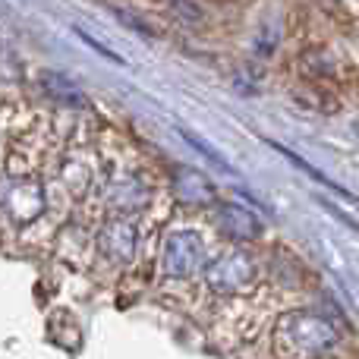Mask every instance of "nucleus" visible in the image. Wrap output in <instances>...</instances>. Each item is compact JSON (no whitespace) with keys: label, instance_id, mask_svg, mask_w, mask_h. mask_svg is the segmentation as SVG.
I'll use <instances>...</instances> for the list:
<instances>
[{"label":"nucleus","instance_id":"f257e3e1","mask_svg":"<svg viewBox=\"0 0 359 359\" xmlns=\"http://www.w3.org/2000/svg\"><path fill=\"white\" fill-rule=\"evenodd\" d=\"M278 334H290V350H284L287 359H322L337 344L334 328L316 316H290L280 322Z\"/></svg>","mask_w":359,"mask_h":359},{"label":"nucleus","instance_id":"f03ea898","mask_svg":"<svg viewBox=\"0 0 359 359\" xmlns=\"http://www.w3.org/2000/svg\"><path fill=\"white\" fill-rule=\"evenodd\" d=\"M202 265V243L196 233H174L164 249V268L170 274H189Z\"/></svg>","mask_w":359,"mask_h":359},{"label":"nucleus","instance_id":"7ed1b4c3","mask_svg":"<svg viewBox=\"0 0 359 359\" xmlns=\"http://www.w3.org/2000/svg\"><path fill=\"white\" fill-rule=\"evenodd\" d=\"M41 205H44L41 192H38V186L29 183V180H16L13 189L6 192V211H10L16 221H32V217L41 211Z\"/></svg>","mask_w":359,"mask_h":359},{"label":"nucleus","instance_id":"20e7f679","mask_svg":"<svg viewBox=\"0 0 359 359\" xmlns=\"http://www.w3.org/2000/svg\"><path fill=\"white\" fill-rule=\"evenodd\" d=\"M221 230L224 233H230L233 240H252V236H259V221H255L249 211L236 208V205H224L221 208Z\"/></svg>","mask_w":359,"mask_h":359},{"label":"nucleus","instance_id":"39448f33","mask_svg":"<svg viewBox=\"0 0 359 359\" xmlns=\"http://www.w3.org/2000/svg\"><path fill=\"white\" fill-rule=\"evenodd\" d=\"M41 82H44V88H48V92L54 95V98L67 101V104H76V107H82V104H86V95H82L79 88H76L69 79H63V76L44 73V76H41Z\"/></svg>","mask_w":359,"mask_h":359},{"label":"nucleus","instance_id":"423d86ee","mask_svg":"<svg viewBox=\"0 0 359 359\" xmlns=\"http://www.w3.org/2000/svg\"><path fill=\"white\" fill-rule=\"evenodd\" d=\"M170 4L177 6V13L186 19V22H202V10L192 4H186V0H170Z\"/></svg>","mask_w":359,"mask_h":359}]
</instances>
